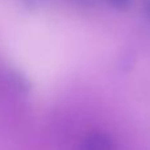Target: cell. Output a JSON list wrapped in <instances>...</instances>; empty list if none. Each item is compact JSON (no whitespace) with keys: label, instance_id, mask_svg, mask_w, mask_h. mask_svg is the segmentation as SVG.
<instances>
[{"label":"cell","instance_id":"obj_1","mask_svg":"<svg viewBox=\"0 0 150 150\" xmlns=\"http://www.w3.org/2000/svg\"><path fill=\"white\" fill-rule=\"evenodd\" d=\"M79 150H117L115 140L105 132L92 130L82 138Z\"/></svg>","mask_w":150,"mask_h":150},{"label":"cell","instance_id":"obj_2","mask_svg":"<svg viewBox=\"0 0 150 150\" xmlns=\"http://www.w3.org/2000/svg\"><path fill=\"white\" fill-rule=\"evenodd\" d=\"M11 80H12L13 84L16 86V88H17L18 91H21V92H28L29 88H30V84H29L28 79L21 73H18V71L11 73Z\"/></svg>","mask_w":150,"mask_h":150},{"label":"cell","instance_id":"obj_3","mask_svg":"<svg viewBox=\"0 0 150 150\" xmlns=\"http://www.w3.org/2000/svg\"><path fill=\"white\" fill-rule=\"evenodd\" d=\"M103 1L112 9L119 11V12H125L133 5L134 0H103Z\"/></svg>","mask_w":150,"mask_h":150},{"label":"cell","instance_id":"obj_4","mask_svg":"<svg viewBox=\"0 0 150 150\" xmlns=\"http://www.w3.org/2000/svg\"><path fill=\"white\" fill-rule=\"evenodd\" d=\"M71 4L78 5V7H83V8H93L98 5L99 0H67Z\"/></svg>","mask_w":150,"mask_h":150},{"label":"cell","instance_id":"obj_5","mask_svg":"<svg viewBox=\"0 0 150 150\" xmlns=\"http://www.w3.org/2000/svg\"><path fill=\"white\" fill-rule=\"evenodd\" d=\"M140 4L144 16L150 21V0H140Z\"/></svg>","mask_w":150,"mask_h":150}]
</instances>
